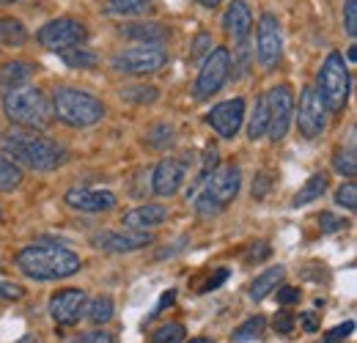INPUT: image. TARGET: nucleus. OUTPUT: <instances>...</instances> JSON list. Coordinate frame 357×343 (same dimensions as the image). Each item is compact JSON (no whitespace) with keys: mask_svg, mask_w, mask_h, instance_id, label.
Instances as JSON below:
<instances>
[{"mask_svg":"<svg viewBox=\"0 0 357 343\" xmlns=\"http://www.w3.org/2000/svg\"><path fill=\"white\" fill-rule=\"evenodd\" d=\"M0 148L11 160L33 171H55L66 162L63 146L31 129H8L6 135H0Z\"/></svg>","mask_w":357,"mask_h":343,"instance_id":"obj_1","label":"nucleus"},{"mask_svg":"<svg viewBox=\"0 0 357 343\" xmlns=\"http://www.w3.org/2000/svg\"><path fill=\"white\" fill-rule=\"evenodd\" d=\"M80 266L83 261L77 253L61 245H50V242L28 245L17 253V269L31 280H63V277L77 275Z\"/></svg>","mask_w":357,"mask_h":343,"instance_id":"obj_2","label":"nucleus"},{"mask_svg":"<svg viewBox=\"0 0 357 343\" xmlns=\"http://www.w3.org/2000/svg\"><path fill=\"white\" fill-rule=\"evenodd\" d=\"M3 113L11 124L25 129H45L52 121V105L36 86L8 88L3 96Z\"/></svg>","mask_w":357,"mask_h":343,"instance_id":"obj_3","label":"nucleus"},{"mask_svg":"<svg viewBox=\"0 0 357 343\" xmlns=\"http://www.w3.org/2000/svg\"><path fill=\"white\" fill-rule=\"evenodd\" d=\"M105 105L93 93H86L80 88H55L52 93V116H58L69 127H93L105 119Z\"/></svg>","mask_w":357,"mask_h":343,"instance_id":"obj_4","label":"nucleus"},{"mask_svg":"<svg viewBox=\"0 0 357 343\" xmlns=\"http://www.w3.org/2000/svg\"><path fill=\"white\" fill-rule=\"evenodd\" d=\"M239 187H242V171L236 165H223V168L212 171L206 176L204 192L195 198V212L204 220L220 215L225 206L239 195Z\"/></svg>","mask_w":357,"mask_h":343,"instance_id":"obj_5","label":"nucleus"},{"mask_svg":"<svg viewBox=\"0 0 357 343\" xmlns=\"http://www.w3.org/2000/svg\"><path fill=\"white\" fill-rule=\"evenodd\" d=\"M319 96L330 113H341L349 102V69L341 52H330L319 69Z\"/></svg>","mask_w":357,"mask_h":343,"instance_id":"obj_6","label":"nucleus"},{"mask_svg":"<svg viewBox=\"0 0 357 343\" xmlns=\"http://www.w3.org/2000/svg\"><path fill=\"white\" fill-rule=\"evenodd\" d=\"M165 63H168V52L162 47H149V44L130 47L113 55V69L124 75H154Z\"/></svg>","mask_w":357,"mask_h":343,"instance_id":"obj_7","label":"nucleus"},{"mask_svg":"<svg viewBox=\"0 0 357 343\" xmlns=\"http://www.w3.org/2000/svg\"><path fill=\"white\" fill-rule=\"evenodd\" d=\"M231 75V52L225 47H215L206 58H204V66L198 72V80H195V99H212L220 88L225 86Z\"/></svg>","mask_w":357,"mask_h":343,"instance_id":"obj_8","label":"nucleus"},{"mask_svg":"<svg viewBox=\"0 0 357 343\" xmlns=\"http://www.w3.org/2000/svg\"><path fill=\"white\" fill-rule=\"evenodd\" d=\"M36 39L47 49H66V47H77V44H86L89 39V28L80 22V20H72V17H58V20H50L47 25L39 28Z\"/></svg>","mask_w":357,"mask_h":343,"instance_id":"obj_9","label":"nucleus"},{"mask_svg":"<svg viewBox=\"0 0 357 343\" xmlns=\"http://www.w3.org/2000/svg\"><path fill=\"white\" fill-rule=\"evenodd\" d=\"M267 107H269V127L267 135L278 143L286 137V132L291 127V116H294V93L289 86H275L267 93Z\"/></svg>","mask_w":357,"mask_h":343,"instance_id":"obj_10","label":"nucleus"},{"mask_svg":"<svg viewBox=\"0 0 357 343\" xmlns=\"http://www.w3.org/2000/svg\"><path fill=\"white\" fill-rule=\"evenodd\" d=\"M256 55H259V63L264 69H275L280 55H283V31H280V22L272 11H264L261 20H259V44H256Z\"/></svg>","mask_w":357,"mask_h":343,"instance_id":"obj_11","label":"nucleus"},{"mask_svg":"<svg viewBox=\"0 0 357 343\" xmlns=\"http://www.w3.org/2000/svg\"><path fill=\"white\" fill-rule=\"evenodd\" d=\"M297 124H300V132L303 137H319L324 129H327V107L319 96L316 88H305L300 93V107H297Z\"/></svg>","mask_w":357,"mask_h":343,"instance_id":"obj_12","label":"nucleus"},{"mask_svg":"<svg viewBox=\"0 0 357 343\" xmlns=\"http://www.w3.org/2000/svg\"><path fill=\"white\" fill-rule=\"evenodd\" d=\"M154 242V236L149 231H105L93 236V247L105 250V253H135L143 250Z\"/></svg>","mask_w":357,"mask_h":343,"instance_id":"obj_13","label":"nucleus"},{"mask_svg":"<svg viewBox=\"0 0 357 343\" xmlns=\"http://www.w3.org/2000/svg\"><path fill=\"white\" fill-rule=\"evenodd\" d=\"M206 121H209V127L215 129L220 137L225 140H231L239 127H242V121H245V99H225L220 105H215L212 110H209V116H206Z\"/></svg>","mask_w":357,"mask_h":343,"instance_id":"obj_14","label":"nucleus"},{"mask_svg":"<svg viewBox=\"0 0 357 343\" xmlns=\"http://www.w3.org/2000/svg\"><path fill=\"white\" fill-rule=\"evenodd\" d=\"M86 291H80V289H63V291H58V294H52V300H50V316L58 321V324H77L80 321V316L86 313Z\"/></svg>","mask_w":357,"mask_h":343,"instance_id":"obj_15","label":"nucleus"},{"mask_svg":"<svg viewBox=\"0 0 357 343\" xmlns=\"http://www.w3.org/2000/svg\"><path fill=\"white\" fill-rule=\"evenodd\" d=\"M66 206L77 209V212H91V215H99V212H110L116 206V195L110 190H91V187H72L66 195H63Z\"/></svg>","mask_w":357,"mask_h":343,"instance_id":"obj_16","label":"nucleus"},{"mask_svg":"<svg viewBox=\"0 0 357 343\" xmlns=\"http://www.w3.org/2000/svg\"><path fill=\"white\" fill-rule=\"evenodd\" d=\"M184 173H187V160H178V157H168L162 160L157 168H154V176H151V187L157 195L162 198H171L176 195L181 181H184Z\"/></svg>","mask_w":357,"mask_h":343,"instance_id":"obj_17","label":"nucleus"},{"mask_svg":"<svg viewBox=\"0 0 357 343\" xmlns=\"http://www.w3.org/2000/svg\"><path fill=\"white\" fill-rule=\"evenodd\" d=\"M121 36L135 44L160 47L162 42L171 39V28H165L162 22H130V25L121 28Z\"/></svg>","mask_w":357,"mask_h":343,"instance_id":"obj_18","label":"nucleus"},{"mask_svg":"<svg viewBox=\"0 0 357 343\" xmlns=\"http://www.w3.org/2000/svg\"><path fill=\"white\" fill-rule=\"evenodd\" d=\"M250 28H253V14H250L248 3L245 0H234L223 14V31L228 36H234L236 42H242L250 33Z\"/></svg>","mask_w":357,"mask_h":343,"instance_id":"obj_19","label":"nucleus"},{"mask_svg":"<svg viewBox=\"0 0 357 343\" xmlns=\"http://www.w3.org/2000/svg\"><path fill=\"white\" fill-rule=\"evenodd\" d=\"M168 220V209L160 206V204H146V206H137L132 212L124 215V228L130 231H149V228H157Z\"/></svg>","mask_w":357,"mask_h":343,"instance_id":"obj_20","label":"nucleus"},{"mask_svg":"<svg viewBox=\"0 0 357 343\" xmlns=\"http://www.w3.org/2000/svg\"><path fill=\"white\" fill-rule=\"evenodd\" d=\"M105 14H110V17H146V14H154V0H107Z\"/></svg>","mask_w":357,"mask_h":343,"instance_id":"obj_21","label":"nucleus"},{"mask_svg":"<svg viewBox=\"0 0 357 343\" xmlns=\"http://www.w3.org/2000/svg\"><path fill=\"white\" fill-rule=\"evenodd\" d=\"M327 184H330V176L321 171V173H313L311 178L297 190V195H294V201H291V206L294 209H300V206H308L313 204L316 198H321L324 195V190H327Z\"/></svg>","mask_w":357,"mask_h":343,"instance_id":"obj_22","label":"nucleus"},{"mask_svg":"<svg viewBox=\"0 0 357 343\" xmlns=\"http://www.w3.org/2000/svg\"><path fill=\"white\" fill-rule=\"evenodd\" d=\"M61 61L69 66V69H96L99 66V55L89 49L86 44H77V47H66V49H58Z\"/></svg>","mask_w":357,"mask_h":343,"instance_id":"obj_23","label":"nucleus"},{"mask_svg":"<svg viewBox=\"0 0 357 343\" xmlns=\"http://www.w3.org/2000/svg\"><path fill=\"white\" fill-rule=\"evenodd\" d=\"M283 266H272V269H267V272H261L253 283H250V300H256V302H261V300H267L269 294L278 289V283L283 280Z\"/></svg>","mask_w":357,"mask_h":343,"instance_id":"obj_24","label":"nucleus"},{"mask_svg":"<svg viewBox=\"0 0 357 343\" xmlns=\"http://www.w3.org/2000/svg\"><path fill=\"white\" fill-rule=\"evenodd\" d=\"M33 75V66L28 61H11L0 69V86L6 88H17V86H25Z\"/></svg>","mask_w":357,"mask_h":343,"instance_id":"obj_25","label":"nucleus"},{"mask_svg":"<svg viewBox=\"0 0 357 343\" xmlns=\"http://www.w3.org/2000/svg\"><path fill=\"white\" fill-rule=\"evenodd\" d=\"M28 42V31L14 17H0V44L3 47H22Z\"/></svg>","mask_w":357,"mask_h":343,"instance_id":"obj_26","label":"nucleus"},{"mask_svg":"<svg viewBox=\"0 0 357 343\" xmlns=\"http://www.w3.org/2000/svg\"><path fill=\"white\" fill-rule=\"evenodd\" d=\"M269 127V107H267V96H259L256 99V107L250 110V121H248V137L250 140H259L267 135Z\"/></svg>","mask_w":357,"mask_h":343,"instance_id":"obj_27","label":"nucleus"},{"mask_svg":"<svg viewBox=\"0 0 357 343\" xmlns=\"http://www.w3.org/2000/svg\"><path fill=\"white\" fill-rule=\"evenodd\" d=\"M121 99L130 105H151L160 99V91L154 86H127L121 88Z\"/></svg>","mask_w":357,"mask_h":343,"instance_id":"obj_28","label":"nucleus"},{"mask_svg":"<svg viewBox=\"0 0 357 343\" xmlns=\"http://www.w3.org/2000/svg\"><path fill=\"white\" fill-rule=\"evenodd\" d=\"M264 330H267V319H264V316H253V319H248V321L234 333V341L248 343V341H253V338H261Z\"/></svg>","mask_w":357,"mask_h":343,"instance_id":"obj_29","label":"nucleus"},{"mask_svg":"<svg viewBox=\"0 0 357 343\" xmlns=\"http://www.w3.org/2000/svg\"><path fill=\"white\" fill-rule=\"evenodd\" d=\"M86 316H89L93 324H107L113 319V300L110 297H96V300L86 305Z\"/></svg>","mask_w":357,"mask_h":343,"instance_id":"obj_30","label":"nucleus"},{"mask_svg":"<svg viewBox=\"0 0 357 343\" xmlns=\"http://www.w3.org/2000/svg\"><path fill=\"white\" fill-rule=\"evenodd\" d=\"M20 184H22V171L11 160L0 157V192H8L14 187H20Z\"/></svg>","mask_w":357,"mask_h":343,"instance_id":"obj_31","label":"nucleus"},{"mask_svg":"<svg viewBox=\"0 0 357 343\" xmlns=\"http://www.w3.org/2000/svg\"><path fill=\"white\" fill-rule=\"evenodd\" d=\"M181 341H184V327L178 321L154 330V335H151V343H181Z\"/></svg>","mask_w":357,"mask_h":343,"instance_id":"obj_32","label":"nucleus"},{"mask_svg":"<svg viewBox=\"0 0 357 343\" xmlns=\"http://www.w3.org/2000/svg\"><path fill=\"white\" fill-rule=\"evenodd\" d=\"M333 168L341 173V176H357V154L355 151H338L333 157Z\"/></svg>","mask_w":357,"mask_h":343,"instance_id":"obj_33","label":"nucleus"},{"mask_svg":"<svg viewBox=\"0 0 357 343\" xmlns=\"http://www.w3.org/2000/svg\"><path fill=\"white\" fill-rule=\"evenodd\" d=\"M335 204H338V206H344L347 212H355V209H357V187H355V181H347V184H341V187L335 190Z\"/></svg>","mask_w":357,"mask_h":343,"instance_id":"obj_34","label":"nucleus"},{"mask_svg":"<svg viewBox=\"0 0 357 343\" xmlns=\"http://www.w3.org/2000/svg\"><path fill=\"white\" fill-rule=\"evenodd\" d=\"M272 324H275V330H278L280 335H291V333H294V327H297V319H294L289 310H280V313H275Z\"/></svg>","mask_w":357,"mask_h":343,"instance_id":"obj_35","label":"nucleus"},{"mask_svg":"<svg viewBox=\"0 0 357 343\" xmlns=\"http://www.w3.org/2000/svg\"><path fill=\"white\" fill-rule=\"evenodd\" d=\"M269 245L267 242H253L248 250H245V264H261L264 258H269Z\"/></svg>","mask_w":357,"mask_h":343,"instance_id":"obj_36","label":"nucleus"},{"mask_svg":"<svg viewBox=\"0 0 357 343\" xmlns=\"http://www.w3.org/2000/svg\"><path fill=\"white\" fill-rule=\"evenodd\" d=\"M344 28H347V33L355 39L357 36V0H347V6H344Z\"/></svg>","mask_w":357,"mask_h":343,"instance_id":"obj_37","label":"nucleus"},{"mask_svg":"<svg viewBox=\"0 0 357 343\" xmlns=\"http://www.w3.org/2000/svg\"><path fill=\"white\" fill-rule=\"evenodd\" d=\"M72 343H116V335H110L107 330H91V333L77 335Z\"/></svg>","mask_w":357,"mask_h":343,"instance_id":"obj_38","label":"nucleus"},{"mask_svg":"<svg viewBox=\"0 0 357 343\" xmlns=\"http://www.w3.org/2000/svg\"><path fill=\"white\" fill-rule=\"evenodd\" d=\"M319 228H321L324 234H335V231L347 228V220H341V217H335V215H330V212H324V215L319 217Z\"/></svg>","mask_w":357,"mask_h":343,"instance_id":"obj_39","label":"nucleus"},{"mask_svg":"<svg viewBox=\"0 0 357 343\" xmlns=\"http://www.w3.org/2000/svg\"><path fill=\"white\" fill-rule=\"evenodd\" d=\"M209 52H212V36L209 33H198L195 36V47L190 52V61H198L201 55H209Z\"/></svg>","mask_w":357,"mask_h":343,"instance_id":"obj_40","label":"nucleus"},{"mask_svg":"<svg viewBox=\"0 0 357 343\" xmlns=\"http://www.w3.org/2000/svg\"><path fill=\"white\" fill-rule=\"evenodd\" d=\"M269 184H272V178H269V173H259V176H256V181H253V190H250L256 201H261V198H267Z\"/></svg>","mask_w":357,"mask_h":343,"instance_id":"obj_41","label":"nucleus"},{"mask_svg":"<svg viewBox=\"0 0 357 343\" xmlns=\"http://www.w3.org/2000/svg\"><path fill=\"white\" fill-rule=\"evenodd\" d=\"M300 289H294V286H283V289H278V302L283 305V307H289V305H294V302H300Z\"/></svg>","mask_w":357,"mask_h":343,"instance_id":"obj_42","label":"nucleus"},{"mask_svg":"<svg viewBox=\"0 0 357 343\" xmlns=\"http://www.w3.org/2000/svg\"><path fill=\"white\" fill-rule=\"evenodd\" d=\"M22 294H25L22 286L8 283V280H0V300H20Z\"/></svg>","mask_w":357,"mask_h":343,"instance_id":"obj_43","label":"nucleus"},{"mask_svg":"<svg viewBox=\"0 0 357 343\" xmlns=\"http://www.w3.org/2000/svg\"><path fill=\"white\" fill-rule=\"evenodd\" d=\"M225 280H228V269H218V272H215V275L201 286V291H204V294H206V291H215V289H220V286H223Z\"/></svg>","mask_w":357,"mask_h":343,"instance_id":"obj_44","label":"nucleus"},{"mask_svg":"<svg viewBox=\"0 0 357 343\" xmlns=\"http://www.w3.org/2000/svg\"><path fill=\"white\" fill-rule=\"evenodd\" d=\"M352 330H355V321H344V324H338L335 330H330V335H327V338L341 341V338H349V335H352Z\"/></svg>","mask_w":357,"mask_h":343,"instance_id":"obj_45","label":"nucleus"},{"mask_svg":"<svg viewBox=\"0 0 357 343\" xmlns=\"http://www.w3.org/2000/svg\"><path fill=\"white\" fill-rule=\"evenodd\" d=\"M174 300H176V291H165V294L160 297V302H157V307L151 310V316H149V319H154V316H160V313H162L165 307H171V302H174Z\"/></svg>","mask_w":357,"mask_h":343,"instance_id":"obj_46","label":"nucleus"},{"mask_svg":"<svg viewBox=\"0 0 357 343\" xmlns=\"http://www.w3.org/2000/svg\"><path fill=\"white\" fill-rule=\"evenodd\" d=\"M300 321H303V327H305L308 333H316V330H319V321H316V316H311V313L300 316Z\"/></svg>","mask_w":357,"mask_h":343,"instance_id":"obj_47","label":"nucleus"},{"mask_svg":"<svg viewBox=\"0 0 357 343\" xmlns=\"http://www.w3.org/2000/svg\"><path fill=\"white\" fill-rule=\"evenodd\" d=\"M198 3H201V6H206V8H215V6H220L223 0H198Z\"/></svg>","mask_w":357,"mask_h":343,"instance_id":"obj_48","label":"nucleus"},{"mask_svg":"<svg viewBox=\"0 0 357 343\" xmlns=\"http://www.w3.org/2000/svg\"><path fill=\"white\" fill-rule=\"evenodd\" d=\"M349 61H352V63L357 61V47H352V49H349Z\"/></svg>","mask_w":357,"mask_h":343,"instance_id":"obj_49","label":"nucleus"},{"mask_svg":"<svg viewBox=\"0 0 357 343\" xmlns=\"http://www.w3.org/2000/svg\"><path fill=\"white\" fill-rule=\"evenodd\" d=\"M190 343H212V341H209V338H192Z\"/></svg>","mask_w":357,"mask_h":343,"instance_id":"obj_50","label":"nucleus"},{"mask_svg":"<svg viewBox=\"0 0 357 343\" xmlns=\"http://www.w3.org/2000/svg\"><path fill=\"white\" fill-rule=\"evenodd\" d=\"M319 343H338V341H333V338H324V341H319Z\"/></svg>","mask_w":357,"mask_h":343,"instance_id":"obj_51","label":"nucleus"},{"mask_svg":"<svg viewBox=\"0 0 357 343\" xmlns=\"http://www.w3.org/2000/svg\"><path fill=\"white\" fill-rule=\"evenodd\" d=\"M0 3H3V6H6V3H17V0H0Z\"/></svg>","mask_w":357,"mask_h":343,"instance_id":"obj_52","label":"nucleus"},{"mask_svg":"<svg viewBox=\"0 0 357 343\" xmlns=\"http://www.w3.org/2000/svg\"><path fill=\"white\" fill-rule=\"evenodd\" d=\"M0 220H3V212H0Z\"/></svg>","mask_w":357,"mask_h":343,"instance_id":"obj_53","label":"nucleus"}]
</instances>
